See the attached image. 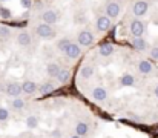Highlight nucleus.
<instances>
[{
  "label": "nucleus",
  "instance_id": "1",
  "mask_svg": "<svg viewBox=\"0 0 158 138\" xmlns=\"http://www.w3.org/2000/svg\"><path fill=\"white\" fill-rule=\"evenodd\" d=\"M34 32H35V36H37V37L45 39V40H49V39L55 37V29H54L51 25H46V23H43V22H42V23H39V25H35Z\"/></svg>",
  "mask_w": 158,
  "mask_h": 138
},
{
  "label": "nucleus",
  "instance_id": "2",
  "mask_svg": "<svg viewBox=\"0 0 158 138\" xmlns=\"http://www.w3.org/2000/svg\"><path fill=\"white\" fill-rule=\"evenodd\" d=\"M129 32L132 37H143V34L146 32V23L141 19H132L129 23Z\"/></svg>",
  "mask_w": 158,
  "mask_h": 138
},
{
  "label": "nucleus",
  "instance_id": "3",
  "mask_svg": "<svg viewBox=\"0 0 158 138\" xmlns=\"http://www.w3.org/2000/svg\"><path fill=\"white\" fill-rule=\"evenodd\" d=\"M94 42H95V36L89 29H83L77 36V43L81 48H89V46L94 45Z\"/></svg>",
  "mask_w": 158,
  "mask_h": 138
},
{
  "label": "nucleus",
  "instance_id": "4",
  "mask_svg": "<svg viewBox=\"0 0 158 138\" xmlns=\"http://www.w3.org/2000/svg\"><path fill=\"white\" fill-rule=\"evenodd\" d=\"M148 11H149V2H146V0H135L134 2V5H132V14L137 19L146 15Z\"/></svg>",
  "mask_w": 158,
  "mask_h": 138
},
{
  "label": "nucleus",
  "instance_id": "5",
  "mask_svg": "<svg viewBox=\"0 0 158 138\" xmlns=\"http://www.w3.org/2000/svg\"><path fill=\"white\" fill-rule=\"evenodd\" d=\"M105 11H106V15H107L110 20H115V19H118L120 14H121V5H120L118 2H109V3L106 5Z\"/></svg>",
  "mask_w": 158,
  "mask_h": 138
},
{
  "label": "nucleus",
  "instance_id": "6",
  "mask_svg": "<svg viewBox=\"0 0 158 138\" xmlns=\"http://www.w3.org/2000/svg\"><path fill=\"white\" fill-rule=\"evenodd\" d=\"M112 26V20L107 17V15H98L97 20H95V29L98 32H107Z\"/></svg>",
  "mask_w": 158,
  "mask_h": 138
},
{
  "label": "nucleus",
  "instance_id": "7",
  "mask_svg": "<svg viewBox=\"0 0 158 138\" xmlns=\"http://www.w3.org/2000/svg\"><path fill=\"white\" fill-rule=\"evenodd\" d=\"M40 19H42V22H43V23L54 26V25L58 22V14H57L54 9L48 8V9H45V11L40 14Z\"/></svg>",
  "mask_w": 158,
  "mask_h": 138
},
{
  "label": "nucleus",
  "instance_id": "8",
  "mask_svg": "<svg viewBox=\"0 0 158 138\" xmlns=\"http://www.w3.org/2000/svg\"><path fill=\"white\" fill-rule=\"evenodd\" d=\"M5 92H6V95H9L11 98L20 97V94L23 92L22 83H19V82H9V83L6 85V88H5Z\"/></svg>",
  "mask_w": 158,
  "mask_h": 138
},
{
  "label": "nucleus",
  "instance_id": "9",
  "mask_svg": "<svg viewBox=\"0 0 158 138\" xmlns=\"http://www.w3.org/2000/svg\"><path fill=\"white\" fill-rule=\"evenodd\" d=\"M15 43L22 48H29L32 45V37L28 31H20L17 36H15Z\"/></svg>",
  "mask_w": 158,
  "mask_h": 138
},
{
  "label": "nucleus",
  "instance_id": "10",
  "mask_svg": "<svg viewBox=\"0 0 158 138\" xmlns=\"http://www.w3.org/2000/svg\"><path fill=\"white\" fill-rule=\"evenodd\" d=\"M68 58H71V60H77L80 55H81V46L78 45V43H74V42H71V45L66 48V51L63 52Z\"/></svg>",
  "mask_w": 158,
  "mask_h": 138
},
{
  "label": "nucleus",
  "instance_id": "11",
  "mask_svg": "<svg viewBox=\"0 0 158 138\" xmlns=\"http://www.w3.org/2000/svg\"><path fill=\"white\" fill-rule=\"evenodd\" d=\"M22 89H23V92H25L26 95H32V94L39 92V86H37V83L32 82V80H25V82L22 83Z\"/></svg>",
  "mask_w": 158,
  "mask_h": 138
},
{
  "label": "nucleus",
  "instance_id": "12",
  "mask_svg": "<svg viewBox=\"0 0 158 138\" xmlns=\"http://www.w3.org/2000/svg\"><path fill=\"white\" fill-rule=\"evenodd\" d=\"M60 71H61V66L58 63H55V61H49L46 65V75L51 77V78H57Z\"/></svg>",
  "mask_w": 158,
  "mask_h": 138
},
{
  "label": "nucleus",
  "instance_id": "13",
  "mask_svg": "<svg viewBox=\"0 0 158 138\" xmlns=\"http://www.w3.org/2000/svg\"><path fill=\"white\" fill-rule=\"evenodd\" d=\"M91 95H92V98L95 101H105L106 98H107V91H106L105 88H102V86H97V88L92 89Z\"/></svg>",
  "mask_w": 158,
  "mask_h": 138
},
{
  "label": "nucleus",
  "instance_id": "14",
  "mask_svg": "<svg viewBox=\"0 0 158 138\" xmlns=\"http://www.w3.org/2000/svg\"><path fill=\"white\" fill-rule=\"evenodd\" d=\"M114 52H115V46L112 45V43H103V45H100L98 48V54L102 55V57H112L114 55Z\"/></svg>",
  "mask_w": 158,
  "mask_h": 138
},
{
  "label": "nucleus",
  "instance_id": "15",
  "mask_svg": "<svg viewBox=\"0 0 158 138\" xmlns=\"http://www.w3.org/2000/svg\"><path fill=\"white\" fill-rule=\"evenodd\" d=\"M137 68H138V71L141 74H151L154 71V66H152V63L149 60H140L137 63Z\"/></svg>",
  "mask_w": 158,
  "mask_h": 138
},
{
  "label": "nucleus",
  "instance_id": "16",
  "mask_svg": "<svg viewBox=\"0 0 158 138\" xmlns=\"http://www.w3.org/2000/svg\"><path fill=\"white\" fill-rule=\"evenodd\" d=\"M94 72H95V69H94L92 65H85V66H81V69H80V77L85 78V80H89V78L94 77Z\"/></svg>",
  "mask_w": 158,
  "mask_h": 138
},
{
  "label": "nucleus",
  "instance_id": "17",
  "mask_svg": "<svg viewBox=\"0 0 158 138\" xmlns=\"http://www.w3.org/2000/svg\"><path fill=\"white\" fill-rule=\"evenodd\" d=\"M132 46L137 51H146L148 49V42L144 37H134L132 39Z\"/></svg>",
  "mask_w": 158,
  "mask_h": 138
},
{
  "label": "nucleus",
  "instance_id": "18",
  "mask_svg": "<svg viewBox=\"0 0 158 138\" xmlns=\"http://www.w3.org/2000/svg\"><path fill=\"white\" fill-rule=\"evenodd\" d=\"M88 132H89V126H88V123H85V121H78V123L75 124V135H78V137H85V135H88Z\"/></svg>",
  "mask_w": 158,
  "mask_h": 138
},
{
  "label": "nucleus",
  "instance_id": "19",
  "mask_svg": "<svg viewBox=\"0 0 158 138\" xmlns=\"http://www.w3.org/2000/svg\"><path fill=\"white\" fill-rule=\"evenodd\" d=\"M69 78H71V71H69L68 68H61V71H60V72H58V75H57L58 83L64 85V83H68V82H69Z\"/></svg>",
  "mask_w": 158,
  "mask_h": 138
},
{
  "label": "nucleus",
  "instance_id": "20",
  "mask_svg": "<svg viewBox=\"0 0 158 138\" xmlns=\"http://www.w3.org/2000/svg\"><path fill=\"white\" fill-rule=\"evenodd\" d=\"M120 83H121V86H126V88L134 86V85H135V77H134L132 74H124V75L120 78Z\"/></svg>",
  "mask_w": 158,
  "mask_h": 138
},
{
  "label": "nucleus",
  "instance_id": "21",
  "mask_svg": "<svg viewBox=\"0 0 158 138\" xmlns=\"http://www.w3.org/2000/svg\"><path fill=\"white\" fill-rule=\"evenodd\" d=\"M55 91V85L51 83V82H45V83H42L40 86H39V92L40 94H49V92Z\"/></svg>",
  "mask_w": 158,
  "mask_h": 138
},
{
  "label": "nucleus",
  "instance_id": "22",
  "mask_svg": "<svg viewBox=\"0 0 158 138\" xmlns=\"http://www.w3.org/2000/svg\"><path fill=\"white\" fill-rule=\"evenodd\" d=\"M9 106H11L14 111H22V109L25 107V101H23L20 97H17V98H12V100L9 101Z\"/></svg>",
  "mask_w": 158,
  "mask_h": 138
},
{
  "label": "nucleus",
  "instance_id": "23",
  "mask_svg": "<svg viewBox=\"0 0 158 138\" xmlns=\"http://www.w3.org/2000/svg\"><path fill=\"white\" fill-rule=\"evenodd\" d=\"M25 123H26V128H28V129H35V128H39V118H37L35 115H28L26 120H25Z\"/></svg>",
  "mask_w": 158,
  "mask_h": 138
},
{
  "label": "nucleus",
  "instance_id": "24",
  "mask_svg": "<svg viewBox=\"0 0 158 138\" xmlns=\"http://www.w3.org/2000/svg\"><path fill=\"white\" fill-rule=\"evenodd\" d=\"M69 45H71V40H69L68 37H63V39H60V40L57 42V49H58L60 52H64L66 48Z\"/></svg>",
  "mask_w": 158,
  "mask_h": 138
},
{
  "label": "nucleus",
  "instance_id": "25",
  "mask_svg": "<svg viewBox=\"0 0 158 138\" xmlns=\"http://www.w3.org/2000/svg\"><path fill=\"white\" fill-rule=\"evenodd\" d=\"M11 37V28L0 25V40H8Z\"/></svg>",
  "mask_w": 158,
  "mask_h": 138
},
{
  "label": "nucleus",
  "instance_id": "26",
  "mask_svg": "<svg viewBox=\"0 0 158 138\" xmlns=\"http://www.w3.org/2000/svg\"><path fill=\"white\" fill-rule=\"evenodd\" d=\"M149 57H151L152 60H155V61H158V45L152 46V48L149 49Z\"/></svg>",
  "mask_w": 158,
  "mask_h": 138
},
{
  "label": "nucleus",
  "instance_id": "27",
  "mask_svg": "<svg viewBox=\"0 0 158 138\" xmlns=\"http://www.w3.org/2000/svg\"><path fill=\"white\" fill-rule=\"evenodd\" d=\"M0 17H3V19H11V11H9L8 8L2 6V8H0Z\"/></svg>",
  "mask_w": 158,
  "mask_h": 138
},
{
  "label": "nucleus",
  "instance_id": "28",
  "mask_svg": "<svg viewBox=\"0 0 158 138\" xmlns=\"http://www.w3.org/2000/svg\"><path fill=\"white\" fill-rule=\"evenodd\" d=\"M9 118V112L5 107H0V121H6Z\"/></svg>",
  "mask_w": 158,
  "mask_h": 138
},
{
  "label": "nucleus",
  "instance_id": "29",
  "mask_svg": "<svg viewBox=\"0 0 158 138\" xmlns=\"http://www.w3.org/2000/svg\"><path fill=\"white\" fill-rule=\"evenodd\" d=\"M20 6L25 9H29L32 6V0H20Z\"/></svg>",
  "mask_w": 158,
  "mask_h": 138
},
{
  "label": "nucleus",
  "instance_id": "30",
  "mask_svg": "<svg viewBox=\"0 0 158 138\" xmlns=\"http://www.w3.org/2000/svg\"><path fill=\"white\" fill-rule=\"evenodd\" d=\"M154 95H155V97L158 98V85L155 86V88H154Z\"/></svg>",
  "mask_w": 158,
  "mask_h": 138
},
{
  "label": "nucleus",
  "instance_id": "31",
  "mask_svg": "<svg viewBox=\"0 0 158 138\" xmlns=\"http://www.w3.org/2000/svg\"><path fill=\"white\" fill-rule=\"evenodd\" d=\"M71 138H81V137H78V135H72Z\"/></svg>",
  "mask_w": 158,
  "mask_h": 138
}]
</instances>
